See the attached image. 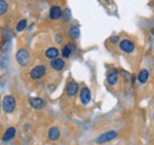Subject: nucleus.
<instances>
[{"label": "nucleus", "instance_id": "obj_14", "mask_svg": "<svg viewBox=\"0 0 154 145\" xmlns=\"http://www.w3.org/2000/svg\"><path fill=\"white\" fill-rule=\"evenodd\" d=\"M60 137V130L57 126H52L49 129L48 131V138L51 141V142H56L59 139Z\"/></svg>", "mask_w": 154, "mask_h": 145}, {"label": "nucleus", "instance_id": "obj_8", "mask_svg": "<svg viewBox=\"0 0 154 145\" xmlns=\"http://www.w3.org/2000/svg\"><path fill=\"white\" fill-rule=\"evenodd\" d=\"M78 90H79V85H78V83L75 81V80H70V81L66 84L65 92H66V96H68V97H74V96H76Z\"/></svg>", "mask_w": 154, "mask_h": 145}, {"label": "nucleus", "instance_id": "obj_20", "mask_svg": "<svg viewBox=\"0 0 154 145\" xmlns=\"http://www.w3.org/2000/svg\"><path fill=\"white\" fill-rule=\"evenodd\" d=\"M117 41H120L119 36H113L112 38H110V43H112V44H116Z\"/></svg>", "mask_w": 154, "mask_h": 145}, {"label": "nucleus", "instance_id": "obj_2", "mask_svg": "<svg viewBox=\"0 0 154 145\" xmlns=\"http://www.w3.org/2000/svg\"><path fill=\"white\" fill-rule=\"evenodd\" d=\"M17 106V103H16V98L13 96H5L4 99H2V103H1V108L4 110V112L6 113H13L14 110Z\"/></svg>", "mask_w": 154, "mask_h": 145}, {"label": "nucleus", "instance_id": "obj_11", "mask_svg": "<svg viewBox=\"0 0 154 145\" xmlns=\"http://www.w3.org/2000/svg\"><path fill=\"white\" fill-rule=\"evenodd\" d=\"M76 50V46L74 43H68L66 45H64L60 50V55L63 58H69L70 55L74 53V51Z\"/></svg>", "mask_w": 154, "mask_h": 145}, {"label": "nucleus", "instance_id": "obj_12", "mask_svg": "<svg viewBox=\"0 0 154 145\" xmlns=\"http://www.w3.org/2000/svg\"><path fill=\"white\" fill-rule=\"evenodd\" d=\"M49 17H50L51 20H58V19H60L63 17V10H62L59 6H57V5L52 6V7L50 8Z\"/></svg>", "mask_w": 154, "mask_h": 145}, {"label": "nucleus", "instance_id": "obj_7", "mask_svg": "<svg viewBox=\"0 0 154 145\" xmlns=\"http://www.w3.org/2000/svg\"><path fill=\"white\" fill-rule=\"evenodd\" d=\"M29 104H30V106L32 109L35 110H42L46 106L45 100L43 98H40V97H31V98H29Z\"/></svg>", "mask_w": 154, "mask_h": 145}, {"label": "nucleus", "instance_id": "obj_15", "mask_svg": "<svg viewBox=\"0 0 154 145\" xmlns=\"http://www.w3.org/2000/svg\"><path fill=\"white\" fill-rule=\"evenodd\" d=\"M58 55H59V50H58L57 47H49L46 51H45V57L48 58V59H56L58 58Z\"/></svg>", "mask_w": 154, "mask_h": 145}, {"label": "nucleus", "instance_id": "obj_24", "mask_svg": "<svg viewBox=\"0 0 154 145\" xmlns=\"http://www.w3.org/2000/svg\"><path fill=\"white\" fill-rule=\"evenodd\" d=\"M153 114H154V113H153Z\"/></svg>", "mask_w": 154, "mask_h": 145}, {"label": "nucleus", "instance_id": "obj_21", "mask_svg": "<svg viewBox=\"0 0 154 145\" xmlns=\"http://www.w3.org/2000/svg\"><path fill=\"white\" fill-rule=\"evenodd\" d=\"M56 41H57L58 44H62V43H63V37L57 34V36H56Z\"/></svg>", "mask_w": 154, "mask_h": 145}, {"label": "nucleus", "instance_id": "obj_9", "mask_svg": "<svg viewBox=\"0 0 154 145\" xmlns=\"http://www.w3.org/2000/svg\"><path fill=\"white\" fill-rule=\"evenodd\" d=\"M119 81V72L116 69H110L107 72V83L110 86H115Z\"/></svg>", "mask_w": 154, "mask_h": 145}, {"label": "nucleus", "instance_id": "obj_3", "mask_svg": "<svg viewBox=\"0 0 154 145\" xmlns=\"http://www.w3.org/2000/svg\"><path fill=\"white\" fill-rule=\"evenodd\" d=\"M46 73V66L45 65H36L29 73L30 78L32 80H39L40 78H43Z\"/></svg>", "mask_w": 154, "mask_h": 145}, {"label": "nucleus", "instance_id": "obj_19", "mask_svg": "<svg viewBox=\"0 0 154 145\" xmlns=\"http://www.w3.org/2000/svg\"><path fill=\"white\" fill-rule=\"evenodd\" d=\"M7 8H8V4L6 0H0V17L6 14L7 12Z\"/></svg>", "mask_w": 154, "mask_h": 145}, {"label": "nucleus", "instance_id": "obj_17", "mask_svg": "<svg viewBox=\"0 0 154 145\" xmlns=\"http://www.w3.org/2000/svg\"><path fill=\"white\" fill-rule=\"evenodd\" d=\"M68 34H69V37H70L72 40H77V39L79 38V36H81V30H79L78 26H71V27L69 28Z\"/></svg>", "mask_w": 154, "mask_h": 145}, {"label": "nucleus", "instance_id": "obj_1", "mask_svg": "<svg viewBox=\"0 0 154 145\" xmlns=\"http://www.w3.org/2000/svg\"><path fill=\"white\" fill-rule=\"evenodd\" d=\"M16 60L17 63L19 64L21 67H25L30 64L31 61V55H30V52L26 50V49H19L16 53Z\"/></svg>", "mask_w": 154, "mask_h": 145}, {"label": "nucleus", "instance_id": "obj_18", "mask_svg": "<svg viewBox=\"0 0 154 145\" xmlns=\"http://www.w3.org/2000/svg\"><path fill=\"white\" fill-rule=\"evenodd\" d=\"M27 26V20L26 19H21L17 22V26H16V31L17 32H23Z\"/></svg>", "mask_w": 154, "mask_h": 145}, {"label": "nucleus", "instance_id": "obj_16", "mask_svg": "<svg viewBox=\"0 0 154 145\" xmlns=\"http://www.w3.org/2000/svg\"><path fill=\"white\" fill-rule=\"evenodd\" d=\"M148 78H149V72H148V70H146V69H142L139 74H137V81L140 83V84H145L147 80H148Z\"/></svg>", "mask_w": 154, "mask_h": 145}, {"label": "nucleus", "instance_id": "obj_22", "mask_svg": "<svg viewBox=\"0 0 154 145\" xmlns=\"http://www.w3.org/2000/svg\"><path fill=\"white\" fill-rule=\"evenodd\" d=\"M24 130H25V131H29V130H30V124H25Z\"/></svg>", "mask_w": 154, "mask_h": 145}, {"label": "nucleus", "instance_id": "obj_6", "mask_svg": "<svg viewBox=\"0 0 154 145\" xmlns=\"http://www.w3.org/2000/svg\"><path fill=\"white\" fill-rule=\"evenodd\" d=\"M79 100L83 105H88L90 102H91V92H90V89L87 87V86H83L81 89V92H79Z\"/></svg>", "mask_w": 154, "mask_h": 145}, {"label": "nucleus", "instance_id": "obj_10", "mask_svg": "<svg viewBox=\"0 0 154 145\" xmlns=\"http://www.w3.org/2000/svg\"><path fill=\"white\" fill-rule=\"evenodd\" d=\"M16 135H17V129H16V127L14 126L7 127V129L5 130V132H4V135H2V142H4V143L11 142V141L16 137Z\"/></svg>", "mask_w": 154, "mask_h": 145}, {"label": "nucleus", "instance_id": "obj_23", "mask_svg": "<svg viewBox=\"0 0 154 145\" xmlns=\"http://www.w3.org/2000/svg\"><path fill=\"white\" fill-rule=\"evenodd\" d=\"M0 46H1V44H0Z\"/></svg>", "mask_w": 154, "mask_h": 145}, {"label": "nucleus", "instance_id": "obj_4", "mask_svg": "<svg viewBox=\"0 0 154 145\" xmlns=\"http://www.w3.org/2000/svg\"><path fill=\"white\" fill-rule=\"evenodd\" d=\"M117 136H119V133H117L116 131H107V132L100 135L96 138L95 142H96L97 144H104V143L112 142L113 139H115Z\"/></svg>", "mask_w": 154, "mask_h": 145}, {"label": "nucleus", "instance_id": "obj_13", "mask_svg": "<svg viewBox=\"0 0 154 145\" xmlns=\"http://www.w3.org/2000/svg\"><path fill=\"white\" fill-rule=\"evenodd\" d=\"M50 66L55 71H62L65 67V61L62 58H56V59H52L50 61Z\"/></svg>", "mask_w": 154, "mask_h": 145}, {"label": "nucleus", "instance_id": "obj_5", "mask_svg": "<svg viewBox=\"0 0 154 145\" xmlns=\"http://www.w3.org/2000/svg\"><path fill=\"white\" fill-rule=\"evenodd\" d=\"M119 47H120V50L123 52V53H133L135 50V45L134 43L131 40V39H122L121 41H120V44H119Z\"/></svg>", "mask_w": 154, "mask_h": 145}]
</instances>
